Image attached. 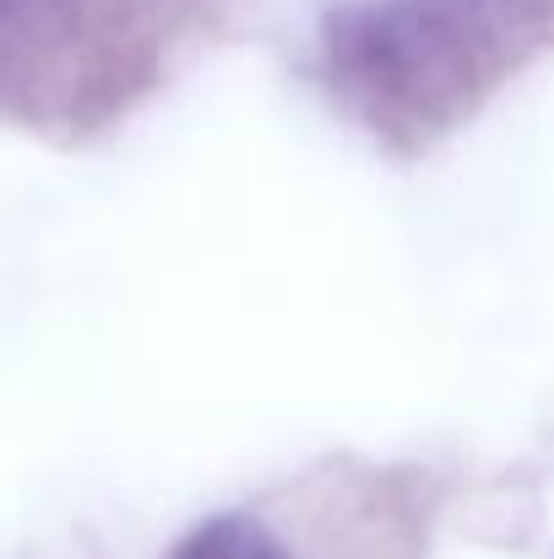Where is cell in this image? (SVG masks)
I'll return each instance as SVG.
<instances>
[{
	"instance_id": "obj_1",
	"label": "cell",
	"mask_w": 554,
	"mask_h": 559,
	"mask_svg": "<svg viewBox=\"0 0 554 559\" xmlns=\"http://www.w3.org/2000/svg\"><path fill=\"white\" fill-rule=\"evenodd\" d=\"M169 559H288L283 544L250 516H212L201 522Z\"/></svg>"
}]
</instances>
